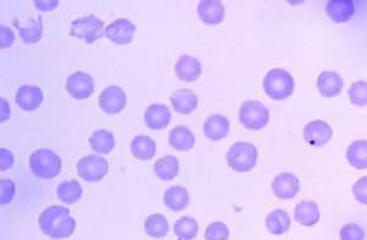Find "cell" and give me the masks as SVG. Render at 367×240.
<instances>
[{
    "mask_svg": "<svg viewBox=\"0 0 367 240\" xmlns=\"http://www.w3.org/2000/svg\"><path fill=\"white\" fill-rule=\"evenodd\" d=\"M39 228L44 234L53 239H64L70 237L76 228V221L66 208L53 205L46 208L38 219Z\"/></svg>",
    "mask_w": 367,
    "mask_h": 240,
    "instance_id": "6da1fadb",
    "label": "cell"
},
{
    "mask_svg": "<svg viewBox=\"0 0 367 240\" xmlns=\"http://www.w3.org/2000/svg\"><path fill=\"white\" fill-rule=\"evenodd\" d=\"M264 89L273 100H286L294 93L295 82L286 69H273L264 78Z\"/></svg>",
    "mask_w": 367,
    "mask_h": 240,
    "instance_id": "7a4b0ae2",
    "label": "cell"
},
{
    "mask_svg": "<svg viewBox=\"0 0 367 240\" xmlns=\"http://www.w3.org/2000/svg\"><path fill=\"white\" fill-rule=\"evenodd\" d=\"M257 148L248 142L234 143L228 151L227 162L235 172H250L257 164Z\"/></svg>",
    "mask_w": 367,
    "mask_h": 240,
    "instance_id": "3957f363",
    "label": "cell"
},
{
    "mask_svg": "<svg viewBox=\"0 0 367 240\" xmlns=\"http://www.w3.org/2000/svg\"><path fill=\"white\" fill-rule=\"evenodd\" d=\"M30 167L34 176L52 179L61 171V159L52 150L38 149L30 156Z\"/></svg>",
    "mask_w": 367,
    "mask_h": 240,
    "instance_id": "277c9868",
    "label": "cell"
},
{
    "mask_svg": "<svg viewBox=\"0 0 367 240\" xmlns=\"http://www.w3.org/2000/svg\"><path fill=\"white\" fill-rule=\"evenodd\" d=\"M239 120L244 127L250 131L265 129L270 122V110L262 102L248 100L243 102L239 111Z\"/></svg>",
    "mask_w": 367,
    "mask_h": 240,
    "instance_id": "5b68a950",
    "label": "cell"
},
{
    "mask_svg": "<svg viewBox=\"0 0 367 240\" xmlns=\"http://www.w3.org/2000/svg\"><path fill=\"white\" fill-rule=\"evenodd\" d=\"M103 27L104 22L99 20L97 17L88 15L80 17L71 23L70 36L80 38L86 43L91 44L104 36Z\"/></svg>",
    "mask_w": 367,
    "mask_h": 240,
    "instance_id": "8992f818",
    "label": "cell"
},
{
    "mask_svg": "<svg viewBox=\"0 0 367 240\" xmlns=\"http://www.w3.org/2000/svg\"><path fill=\"white\" fill-rule=\"evenodd\" d=\"M76 168L83 181L95 183L108 173V162L99 155H87L79 160Z\"/></svg>",
    "mask_w": 367,
    "mask_h": 240,
    "instance_id": "52a82bcc",
    "label": "cell"
},
{
    "mask_svg": "<svg viewBox=\"0 0 367 240\" xmlns=\"http://www.w3.org/2000/svg\"><path fill=\"white\" fill-rule=\"evenodd\" d=\"M65 88L76 100H86L95 91V80L85 72H75L68 77Z\"/></svg>",
    "mask_w": 367,
    "mask_h": 240,
    "instance_id": "ba28073f",
    "label": "cell"
},
{
    "mask_svg": "<svg viewBox=\"0 0 367 240\" xmlns=\"http://www.w3.org/2000/svg\"><path fill=\"white\" fill-rule=\"evenodd\" d=\"M136 27L128 19H118L106 27L104 37L108 38L110 42L118 45H126L134 39Z\"/></svg>",
    "mask_w": 367,
    "mask_h": 240,
    "instance_id": "9c48e42d",
    "label": "cell"
},
{
    "mask_svg": "<svg viewBox=\"0 0 367 240\" xmlns=\"http://www.w3.org/2000/svg\"><path fill=\"white\" fill-rule=\"evenodd\" d=\"M272 190L275 197L281 200H289L297 197L300 192V181L295 175L289 172H283L275 176L272 182Z\"/></svg>",
    "mask_w": 367,
    "mask_h": 240,
    "instance_id": "30bf717a",
    "label": "cell"
},
{
    "mask_svg": "<svg viewBox=\"0 0 367 240\" xmlns=\"http://www.w3.org/2000/svg\"><path fill=\"white\" fill-rule=\"evenodd\" d=\"M126 105V94L118 86H109L99 96V107L109 115L119 113Z\"/></svg>",
    "mask_w": 367,
    "mask_h": 240,
    "instance_id": "8fae6325",
    "label": "cell"
},
{
    "mask_svg": "<svg viewBox=\"0 0 367 240\" xmlns=\"http://www.w3.org/2000/svg\"><path fill=\"white\" fill-rule=\"evenodd\" d=\"M333 137V131L330 124L321 120H315L308 123L304 129V139L313 146H324Z\"/></svg>",
    "mask_w": 367,
    "mask_h": 240,
    "instance_id": "7c38bea8",
    "label": "cell"
},
{
    "mask_svg": "<svg viewBox=\"0 0 367 240\" xmlns=\"http://www.w3.org/2000/svg\"><path fill=\"white\" fill-rule=\"evenodd\" d=\"M15 102L23 111H34L43 102V91L36 86H21L17 89Z\"/></svg>",
    "mask_w": 367,
    "mask_h": 240,
    "instance_id": "4fadbf2b",
    "label": "cell"
},
{
    "mask_svg": "<svg viewBox=\"0 0 367 240\" xmlns=\"http://www.w3.org/2000/svg\"><path fill=\"white\" fill-rule=\"evenodd\" d=\"M175 75L184 82H195L200 78L202 65L200 60L191 55H183L175 64Z\"/></svg>",
    "mask_w": 367,
    "mask_h": 240,
    "instance_id": "5bb4252c",
    "label": "cell"
},
{
    "mask_svg": "<svg viewBox=\"0 0 367 240\" xmlns=\"http://www.w3.org/2000/svg\"><path fill=\"white\" fill-rule=\"evenodd\" d=\"M344 88V80L335 71H324L317 78V89L324 98L339 96Z\"/></svg>",
    "mask_w": 367,
    "mask_h": 240,
    "instance_id": "9a60e30c",
    "label": "cell"
},
{
    "mask_svg": "<svg viewBox=\"0 0 367 240\" xmlns=\"http://www.w3.org/2000/svg\"><path fill=\"white\" fill-rule=\"evenodd\" d=\"M201 21L208 26H216L224 20V6L218 0H202L197 6Z\"/></svg>",
    "mask_w": 367,
    "mask_h": 240,
    "instance_id": "2e32d148",
    "label": "cell"
},
{
    "mask_svg": "<svg viewBox=\"0 0 367 240\" xmlns=\"http://www.w3.org/2000/svg\"><path fill=\"white\" fill-rule=\"evenodd\" d=\"M172 120V113L164 104H152L145 112V123L147 127L153 131L164 129Z\"/></svg>",
    "mask_w": 367,
    "mask_h": 240,
    "instance_id": "e0dca14e",
    "label": "cell"
},
{
    "mask_svg": "<svg viewBox=\"0 0 367 240\" xmlns=\"http://www.w3.org/2000/svg\"><path fill=\"white\" fill-rule=\"evenodd\" d=\"M229 132H230V122L226 116L211 115L210 118H206L204 123V133L210 140L218 142L227 138Z\"/></svg>",
    "mask_w": 367,
    "mask_h": 240,
    "instance_id": "ac0fdd59",
    "label": "cell"
},
{
    "mask_svg": "<svg viewBox=\"0 0 367 240\" xmlns=\"http://www.w3.org/2000/svg\"><path fill=\"white\" fill-rule=\"evenodd\" d=\"M174 110L181 115H190L199 107V98L191 89H178L170 96Z\"/></svg>",
    "mask_w": 367,
    "mask_h": 240,
    "instance_id": "d6986e66",
    "label": "cell"
},
{
    "mask_svg": "<svg viewBox=\"0 0 367 240\" xmlns=\"http://www.w3.org/2000/svg\"><path fill=\"white\" fill-rule=\"evenodd\" d=\"M326 12L337 23L349 21L355 14V6L351 0H330L326 6Z\"/></svg>",
    "mask_w": 367,
    "mask_h": 240,
    "instance_id": "ffe728a7",
    "label": "cell"
},
{
    "mask_svg": "<svg viewBox=\"0 0 367 240\" xmlns=\"http://www.w3.org/2000/svg\"><path fill=\"white\" fill-rule=\"evenodd\" d=\"M190 195L186 188L181 186H173L164 193V204L174 212L183 211L189 206Z\"/></svg>",
    "mask_w": 367,
    "mask_h": 240,
    "instance_id": "44dd1931",
    "label": "cell"
},
{
    "mask_svg": "<svg viewBox=\"0 0 367 240\" xmlns=\"http://www.w3.org/2000/svg\"><path fill=\"white\" fill-rule=\"evenodd\" d=\"M294 217L299 223L303 224L305 227L315 226L321 217L319 205L315 201L304 200L301 203L297 204L295 211H294Z\"/></svg>",
    "mask_w": 367,
    "mask_h": 240,
    "instance_id": "7402d4cb",
    "label": "cell"
},
{
    "mask_svg": "<svg viewBox=\"0 0 367 240\" xmlns=\"http://www.w3.org/2000/svg\"><path fill=\"white\" fill-rule=\"evenodd\" d=\"M290 226H292L290 216L281 208H277V210L270 211L266 217V227L272 234H284L289 230Z\"/></svg>",
    "mask_w": 367,
    "mask_h": 240,
    "instance_id": "603a6c76",
    "label": "cell"
},
{
    "mask_svg": "<svg viewBox=\"0 0 367 240\" xmlns=\"http://www.w3.org/2000/svg\"><path fill=\"white\" fill-rule=\"evenodd\" d=\"M15 26L22 42L30 44L37 43L38 41H41L43 32V21L41 17H38L37 20L30 19L25 22V26L20 25L19 20H15Z\"/></svg>",
    "mask_w": 367,
    "mask_h": 240,
    "instance_id": "cb8c5ba5",
    "label": "cell"
},
{
    "mask_svg": "<svg viewBox=\"0 0 367 240\" xmlns=\"http://www.w3.org/2000/svg\"><path fill=\"white\" fill-rule=\"evenodd\" d=\"M195 135L188 127L177 126L169 133V144L178 151H189L194 148Z\"/></svg>",
    "mask_w": 367,
    "mask_h": 240,
    "instance_id": "d4e9b609",
    "label": "cell"
},
{
    "mask_svg": "<svg viewBox=\"0 0 367 240\" xmlns=\"http://www.w3.org/2000/svg\"><path fill=\"white\" fill-rule=\"evenodd\" d=\"M131 153L139 160H152L156 155V142L148 135H137L132 139Z\"/></svg>",
    "mask_w": 367,
    "mask_h": 240,
    "instance_id": "484cf974",
    "label": "cell"
},
{
    "mask_svg": "<svg viewBox=\"0 0 367 240\" xmlns=\"http://www.w3.org/2000/svg\"><path fill=\"white\" fill-rule=\"evenodd\" d=\"M155 173L162 181H172L179 173V160L173 155H166L155 164Z\"/></svg>",
    "mask_w": 367,
    "mask_h": 240,
    "instance_id": "4316f807",
    "label": "cell"
},
{
    "mask_svg": "<svg viewBox=\"0 0 367 240\" xmlns=\"http://www.w3.org/2000/svg\"><path fill=\"white\" fill-rule=\"evenodd\" d=\"M346 160L357 170H367V140L353 142L346 150Z\"/></svg>",
    "mask_w": 367,
    "mask_h": 240,
    "instance_id": "83f0119b",
    "label": "cell"
},
{
    "mask_svg": "<svg viewBox=\"0 0 367 240\" xmlns=\"http://www.w3.org/2000/svg\"><path fill=\"white\" fill-rule=\"evenodd\" d=\"M92 149L98 154H109L115 146V139L112 132L107 129H97L88 139Z\"/></svg>",
    "mask_w": 367,
    "mask_h": 240,
    "instance_id": "f1b7e54d",
    "label": "cell"
},
{
    "mask_svg": "<svg viewBox=\"0 0 367 240\" xmlns=\"http://www.w3.org/2000/svg\"><path fill=\"white\" fill-rule=\"evenodd\" d=\"M145 232L147 235L156 239L164 238L169 232L167 217L162 214H152L151 216H148L145 221Z\"/></svg>",
    "mask_w": 367,
    "mask_h": 240,
    "instance_id": "f546056e",
    "label": "cell"
},
{
    "mask_svg": "<svg viewBox=\"0 0 367 240\" xmlns=\"http://www.w3.org/2000/svg\"><path fill=\"white\" fill-rule=\"evenodd\" d=\"M81 184L77 181H66L57 187V194L61 201L68 205L77 203L82 197Z\"/></svg>",
    "mask_w": 367,
    "mask_h": 240,
    "instance_id": "4dcf8cb0",
    "label": "cell"
},
{
    "mask_svg": "<svg viewBox=\"0 0 367 240\" xmlns=\"http://www.w3.org/2000/svg\"><path fill=\"white\" fill-rule=\"evenodd\" d=\"M174 233L179 240H194L199 234V223L190 216H184L174 224Z\"/></svg>",
    "mask_w": 367,
    "mask_h": 240,
    "instance_id": "1f68e13d",
    "label": "cell"
},
{
    "mask_svg": "<svg viewBox=\"0 0 367 240\" xmlns=\"http://www.w3.org/2000/svg\"><path fill=\"white\" fill-rule=\"evenodd\" d=\"M348 96L351 104L357 107H366L367 105V82L366 80H357L351 85Z\"/></svg>",
    "mask_w": 367,
    "mask_h": 240,
    "instance_id": "d6a6232c",
    "label": "cell"
},
{
    "mask_svg": "<svg viewBox=\"0 0 367 240\" xmlns=\"http://www.w3.org/2000/svg\"><path fill=\"white\" fill-rule=\"evenodd\" d=\"M230 230L228 226L223 222H213L210 224L205 232L206 240H228Z\"/></svg>",
    "mask_w": 367,
    "mask_h": 240,
    "instance_id": "836d02e7",
    "label": "cell"
},
{
    "mask_svg": "<svg viewBox=\"0 0 367 240\" xmlns=\"http://www.w3.org/2000/svg\"><path fill=\"white\" fill-rule=\"evenodd\" d=\"M339 235L340 240H365V230L357 223L346 224Z\"/></svg>",
    "mask_w": 367,
    "mask_h": 240,
    "instance_id": "e575fe53",
    "label": "cell"
},
{
    "mask_svg": "<svg viewBox=\"0 0 367 240\" xmlns=\"http://www.w3.org/2000/svg\"><path fill=\"white\" fill-rule=\"evenodd\" d=\"M15 192H17V188H15L14 182L8 178L0 179V204L1 205L10 203L15 197Z\"/></svg>",
    "mask_w": 367,
    "mask_h": 240,
    "instance_id": "d590c367",
    "label": "cell"
},
{
    "mask_svg": "<svg viewBox=\"0 0 367 240\" xmlns=\"http://www.w3.org/2000/svg\"><path fill=\"white\" fill-rule=\"evenodd\" d=\"M351 192L359 203L367 205V176L359 178L353 186Z\"/></svg>",
    "mask_w": 367,
    "mask_h": 240,
    "instance_id": "8d00e7d4",
    "label": "cell"
},
{
    "mask_svg": "<svg viewBox=\"0 0 367 240\" xmlns=\"http://www.w3.org/2000/svg\"><path fill=\"white\" fill-rule=\"evenodd\" d=\"M15 42V33L10 27L0 25V48H10Z\"/></svg>",
    "mask_w": 367,
    "mask_h": 240,
    "instance_id": "74e56055",
    "label": "cell"
},
{
    "mask_svg": "<svg viewBox=\"0 0 367 240\" xmlns=\"http://www.w3.org/2000/svg\"><path fill=\"white\" fill-rule=\"evenodd\" d=\"M14 165V155L9 150L1 148L0 149V170L6 171L11 166Z\"/></svg>",
    "mask_w": 367,
    "mask_h": 240,
    "instance_id": "f35d334b",
    "label": "cell"
},
{
    "mask_svg": "<svg viewBox=\"0 0 367 240\" xmlns=\"http://www.w3.org/2000/svg\"><path fill=\"white\" fill-rule=\"evenodd\" d=\"M34 6L37 8L38 10H53V9H55V8L58 6V0H46V1L36 0V1H34Z\"/></svg>",
    "mask_w": 367,
    "mask_h": 240,
    "instance_id": "ab89813d",
    "label": "cell"
},
{
    "mask_svg": "<svg viewBox=\"0 0 367 240\" xmlns=\"http://www.w3.org/2000/svg\"><path fill=\"white\" fill-rule=\"evenodd\" d=\"M10 116V107L6 99H1V122L6 121Z\"/></svg>",
    "mask_w": 367,
    "mask_h": 240,
    "instance_id": "60d3db41",
    "label": "cell"
}]
</instances>
